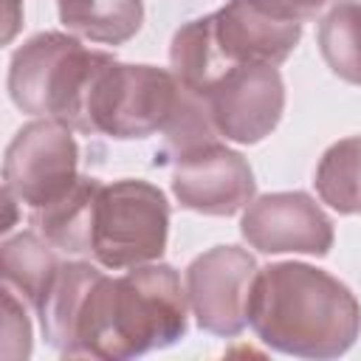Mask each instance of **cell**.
<instances>
[{"instance_id":"1","label":"cell","mask_w":361,"mask_h":361,"mask_svg":"<svg viewBox=\"0 0 361 361\" xmlns=\"http://www.w3.org/2000/svg\"><path fill=\"white\" fill-rule=\"evenodd\" d=\"M189 299L180 274L166 262L104 271L87 288L65 358L127 361L178 344L189 330Z\"/></svg>"},{"instance_id":"2","label":"cell","mask_w":361,"mask_h":361,"mask_svg":"<svg viewBox=\"0 0 361 361\" xmlns=\"http://www.w3.org/2000/svg\"><path fill=\"white\" fill-rule=\"evenodd\" d=\"M248 324L276 353L338 358L361 336V305L341 279L316 265L271 262L257 271Z\"/></svg>"},{"instance_id":"3","label":"cell","mask_w":361,"mask_h":361,"mask_svg":"<svg viewBox=\"0 0 361 361\" xmlns=\"http://www.w3.org/2000/svg\"><path fill=\"white\" fill-rule=\"evenodd\" d=\"M113 59L107 51L85 48L73 34L39 31L11 54L8 96L17 110L82 133L90 90Z\"/></svg>"},{"instance_id":"4","label":"cell","mask_w":361,"mask_h":361,"mask_svg":"<svg viewBox=\"0 0 361 361\" xmlns=\"http://www.w3.org/2000/svg\"><path fill=\"white\" fill-rule=\"evenodd\" d=\"M169 237L166 195L144 178L102 183L93 206L90 257L110 271L158 262Z\"/></svg>"},{"instance_id":"5","label":"cell","mask_w":361,"mask_h":361,"mask_svg":"<svg viewBox=\"0 0 361 361\" xmlns=\"http://www.w3.org/2000/svg\"><path fill=\"white\" fill-rule=\"evenodd\" d=\"M183 96V82L155 65L110 62L87 99L85 135H107L116 141H135L161 135Z\"/></svg>"},{"instance_id":"6","label":"cell","mask_w":361,"mask_h":361,"mask_svg":"<svg viewBox=\"0 0 361 361\" xmlns=\"http://www.w3.org/2000/svg\"><path fill=\"white\" fill-rule=\"evenodd\" d=\"M79 180V144L56 118L23 124L3 155V189L28 212L62 197Z\"/></svg>"},{"instance_id":"7","label":"cell","mask_w":361,"mask_h":361,"mask_svg":"<svg viewBox=\"0 0 361 361\" xmlns=\"http://www.w3.org/2000/svg\"><path fill=\"white\" fill-rule=\"evenodd\" d=\"M257 259L240 245H214L186 265V299L203 333L234 338L248 324Z\"/></svg>"},{"instance_id":"8","label":"cell","mask_w":361,"mask_h":361,"mask_svg":"<svg viewBox=\"0 0 361 361\" xmlns=\"http://www.w3.org/2000/svg\"><path fill=\"white\" fill-rule=\"evenodd\" d=\"M209 116L220 138L259 144L285 110V82L274 65H234L206 93Z\"/></svg>"},{"instance_id":"9","label":"cell","mask_w":361,"mask_h":361,"mask_svg":"<svg viewBox=\"0 0 361 361\" xmlns=\"http://www.w3.org/2000/svg\"><path fill=\"white\" fill-rule=\"evenodd\" d=\"M243 240L259 254L324 257L333 248V220L307 192H271L254 197L240 217Z\"/></svg>"},{"instance_id":"10","label":"cell","mask_w":361,"mask_h":361,"mask_svg":"<svg viewBox=\"0 0 361 361\" xmlns=\"http://www.w3.org/2000/svg\"><path fill=\"white\" fill-rule=\"evenodd\" d=\"M172 195L180 209L231 217L254 200L257 180L237 149L212 141L172 164Z\"/></svg>"},{"instance_id":"11","label":"cell","mask_w":361,"mask_h":361,"mask_svg":"<svg viewBox=\"0 0 361 361\" xmlns=\"http://www.w3.org/2000/svg\"><path fill=\"white\" fill-rule=\"evenodd\" d=\"M209 31L223 68L282 65L302 39V23L268 8L262 0H228L209 14Z\"/></svg>"},{"instance_id":"12","label":"cell","mask_w":361,"mask_h":361,"mask_svg":"<svg viewBox=\"0 0 361 361\" xmlns=\"http://www.w3.org/2000/svg\"><path fill=\"white\" fill-rule=\"evenodd\" d=\"M102 180L93 175H79V180L54 203L28 212L31 226L59 251L90 257V228H93V206Z\"/></svg>"},{"instance_id":"13","label":"cell","mask_w":361,"mask_h":361,"mask_svg":"<svg viewBox=\"0 0 361 361\" xmlns=\"http://www.w3.org/2000/svg\"><path fill=\"white\" fill-rule=\"evenodd\" d=\"M102 271L90 262L82 259H68L56 268L54 279L48 282L45 293L37 302V316H39V330L48 347H54L59 355H65L71 350V338H73V324L82 307V299L87 293V288L93 285V279Z\"/></svg>"},{"instance_id":"14","label":"cell","mask_w":361,"mask_h":361,"mask_svg":"<svg viewBox=\"0 0 361 361\" xmlns=\"http://www.w3.org/2000/svg\"><path fill=\"white\" fill-rule=\"evenodd\" d=\"M59 23L68 34L96 45H124L141 31V0H56Z\"/></svg>"},{"instance_id":"15","label":"cell","mask_w":361,"mask_h":361,"mask_svg":"<svg viewBox=\"0 0 361 361\" xmlns=\"http://www.w3.org/2000/svg\"><path fill=\"white\" fill-rule=\"evenodd\" d=\"M59 265L62 262L56 259L54 245L37 231H20L14 237H6L0 245L3 285L11 288L28 307H37Z\"/></svg>"},{"instance_id":"16","label":"cell","mask_w":361,"mask_h":361,"mask_svg":"<svg viewBox=\"0 0 361 361\" xmlns=\"http://www.w3.org/2000/svg\"><path fill=\"white\" fill-rule=\"evenodd\" d=\"M316 42L324 65L361 87V0H336L319 20Z\"/></svg>"},{"instance_id":"17","label":"cell","mask_w":361,"mask_h":361,"mask_svg":"<svg viewBox=\"0 0 361 361\" xmlns=\"http://www.w3.org/2000/svg\"><path fill=\"white\" fill-rule=\"evenodd\" d=\"M313 186L322 203L338 214H361V135L341 138L316 164Z\"/></svg>"},{"instance_id":"18","label":"cell","mask_w":361,"mask_h":361,"mask_svg":"<svg viewBox=\"0 0 361 361\" xmlns=\"http://www.w3.org/2000/svg\"><path fill=\"white\" fill-rule=\"evenodd\" d=\"M0 355L20 361L31 355V322L25 316V302L3 285V344Z\"/></svg>"},{"instance_id":"19","label":"cell","mask_w":361,"mask_h":361,"mask_svg":"<svg viewBox=\"0 0 361 361\" xmlns=\"http://www.w3.org/2000/svg\"><path fill=\"white\" fill-rule=\"evenodd\" d=\"M268 8H274L276 14L288 17V20H296V23H305L310 17H316L330 0H262Z\"/></svg>"}]
</instances>
